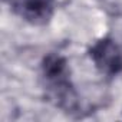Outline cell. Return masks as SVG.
<instances>
[{
    "instance_id": "1",
    "label": "cell",
    "mask_w": 122,
    "mask_h": 122,
    "mask_svg": "<svg viewBox=\"0 0 122 122\" xmlns=\"http://www.w3.org/2000/svg\"><path fill=\"white\" fill-rule=\"evenodd\" d=\"M40 75L47 101L66 113L81 112V99L72 83L66 57L59 53H47L42 60Z\"/></svg>"
},
{
    "instance_id": "2",
    "label": "cell",
    "mask_w": 122,
    "mask_h": 122,
    "mask_svg": "<svg viewBox=\"0 0 122 122\" xmlns=\"http://www.w3.org/2000/svg\"><path fill=\"white\" fill-rule=\"evenodd\" d=\"M88 55L102 75L112 78L122 72V50L112 37L96 40L88 49Z\"/></svg>"
},
{
    "instance_id": "3",
    "label": "cell",
    "mask_w": 122,
    "mask_h": 122,
    "mask_svg": "<svg viewBox=\"0 0 122 122\" xmlns=\"http://www.w3.org/2000/svg\"><path fill=\"white\" fill-rule=\"evenodd\" d=\"M3 2L25 22L43 26L53 16L56 0H3Z\"/></svg>"
}]
</instances>
